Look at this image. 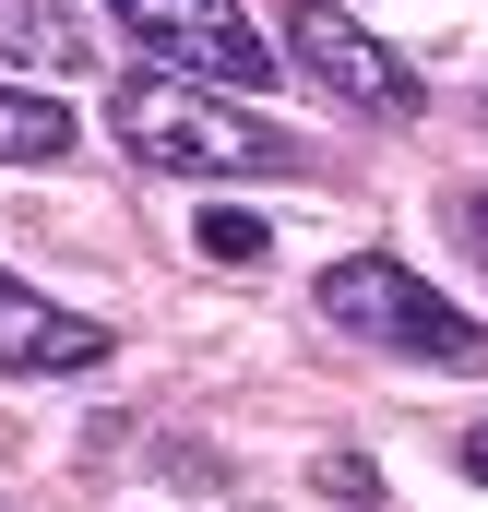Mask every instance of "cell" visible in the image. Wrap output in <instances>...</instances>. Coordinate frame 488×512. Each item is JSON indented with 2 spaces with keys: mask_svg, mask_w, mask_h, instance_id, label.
Wrapping results in <instances>:
<instances>
[{
  "mask_svg": "<svg viewBox=\"0 0 488 512\" xmlns=\"http://www.w3.org/2000/svg\"><path fill=\"white\" fill-rule=\"evenodd\" d=\"M108 322H84V310H60V298H36V286H12L0 274V370L12 382H60V370H108Z\"/></svg>",
  "mask_w": 488,
  "mask_h": 512,
  "instance_id": "obj_5",
  "label": "cell"
},
{
  "mask_svg": "<svg viewBox=\"0 0 488 512\" xmlns=\"http://www.w3.org/2000/svg\"><path fill=\"white\" fill-rule=\"evenodd\" d=\"M108 12H120V24L167 60V72L227 84V96H239V84L262 96V84H274V60H286V48L250 24V0H108Z\"/></svg>",
  "mask_w": 488,
  "mask_h": 512,
  "instance_id": "obj_4",
  "label": "cell"
},
{
  "mask_svg": "<svg viewBox=\"0 0 488 512\" xmlns=\"http://www.w3.org/2000/svg\"><path fill=\"white\" fill-rule=\"evenodd\" d=\"M274 36H286V60H298V72H310L322 96H346L358 120H417V108H429V84H417V72H405V60H393V48L369 36L346 0H298V12L274 24Z\"/></svg>",
  "mask_w": 488,
  "mask_h": 512,
  "instance_id": "obj_3",
  "label": "cell"
},
{
  "mask_svg": "<svg viewBox=\"0 0 488 512\" xmlns=\"http://www.w3.org/2000/svg\"><path fill=\"white\" fill-rule=\"evenodd\" d=\"M322 322H346L358 346H393V358H429V370H488V322H465L441 286H417L393 251H346L322 274Z\"/></svg>",
  "mask_w": 488,
  "mask_h": 512,
  "instance_id": "obj_2",
  "label": "cell"
},
{
  "mask_svg": "<svg viewBox=\"0 0 488 512\" xmlns=\"http://www.w3.org/2000/svg\"><path fill=\"white\" fill-rule=\"evenodd\" d=\"M60 155H72V108L0 84V167H60Z\"/></svg>",
  "mask_w": 488,
  "mask_h": 512,
  "instance_id": "obj_6",
  "label": "cell"
},
{
  "mask_svg": "<svg viewBox=\"0 0 488 512\" xmlns=\"http://www.w3.org/2000/svg\"><path fill=\"white\" fill-rule=\"evenodd\" d=\"M465 477H477V489H488V417H477V429H465Z\"/></svg>",
  "mask_w": 488,
  "mask_h": 512,
  "instance_id": "obj_11",
  "label": "cell"
},
{
  "mask_svg": "<svg viewBox=\"0 0 488 512\" xmlns=\"http://www.w3.org/2000/svg\"><path fill=\"white\" fill-rule=\"evenodd\" d=\"M322 501H381V477H369L358 453H322Z\"/></svg>",
  "mask_w": 488,
  "mask_h": 512,
  "instance_id": "obj_9",
  "label": "cell"
},
{
  "mask_svg": "<svg viewBox=\"0 0 488 512\" xmlns=\"http://www.w3.org/2000/svg\"><path fill=\"white\" fill-rule=\"evenodd\" d=\"M0 60H36V72H84V36H72V12H0Z\"/></svg>",
  "mask_w": 488,
  "mask_h": 512,
  "instance_id": "obj_8",
  "label": "cell"
},
{
  "mask_svg": "<svg viewBox=\"0 0 488 512\" xmlns=\"http://www.w3.org/2000/svg\"><path fill=\"white\" fill-rule=\"evenodd\" d=\"M191 251L227 262V274H262V262H274V227H262V215H239V203H203V215H191Z\"/></svg>",
  "mask_w": 488,
  "mask_h": 512,
  "instance_id": "obj_7",
  "label": "cell"
},
{
  "mask_svg": "<svg viewBox=\"0 0 488 512\" xmlns=\"http://www.w3.org/2000/svg\"><path fill=\"white\" fill-rule=\"evenodd\" d=\"M108 131L143 167H167V179H286L310 155L286 120H262L227 84H191V72H131L120 96H108Z\"/></svg>",
  "mask_w": 488,
  "mask_h": 512,
  "instance_id": "obj_1",
  "label": "cell"
},
{
  "mask_svg": "<svg viewBox=\"0 0 488 512\" xmlns=\"http://www.w3.org/2000/svg\"><path fill=\"white\" fill-rule=\"evenodd\" d=\"M453 227H465V251L488 262V191H453Z\"/></svg>",
  "mask_w": 488,
  "mask_h": 512,
  "instance_id": "obj_10",
  "label": "cell"
}]
</instances>
